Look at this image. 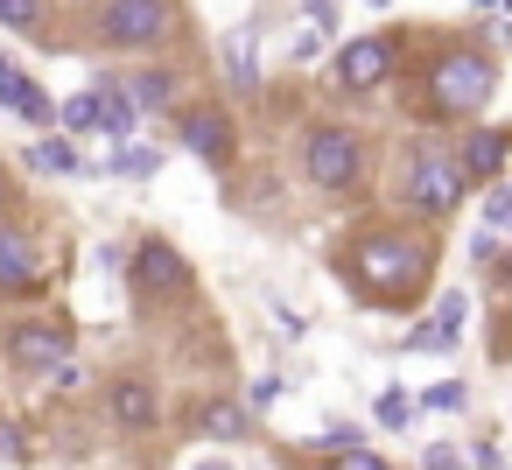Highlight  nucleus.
<instances>
[{
	"label": "nucleus",
	"instance_id": "obj_4",
	"mask_svg": "<svg viewBox=\"0 0 512 470\" xmlns=\"http://www.w3.org/2000/svg\"><path fill=\"white\" fill-rule=\"evenodd\" d=\"M85 43L106 57H162L183 43V0H99L85 15Z\"/></svg>",
	"mask_w": 512,
	"mask_h": 470
},
{
	"label": "nucleus",
	"instance_id": "obj_12",
	"mask_svg": "<svg viewBox=\"0 0 512 470\" xmlns=\"http://www.w3.org/2000/svg\"><path fill=\"white\" fill-rule=\"evenodd\" d=\"M463 323H470V295H463V288H442L435 309L414 316L393 351H400V358H449V351H463Z\"/></svg>",
	"mask_w": 512,
	"mask_h": 470
},
{
	"label": "nucleus",
	"instance_id": "obj_7",
	"mask_svg": "<svg viewBox=\"0 0 512 470\" xmlns=\"http://www.w3.org/2000/svg\"><path fill=\"white\" fill-rule=\"evenodd\" d=\"M127 288H134V302H148V309H169V302H190V288H197V267L183 260V246H169V239H134V253H127Z\"/></svg>",
	"mask_w": 512,
	"mask_h": 470
},
{
	"label": "nucleus",
	"instance_id": "obj_8",
	"mask_svg": "<svg viewBox=\"0 0 512 470\" xmlns=\"http://www.w3.org/2000/svg\"><path fill=\"white\" fill-rule=\"evenodd\" d=\"M50 239L36 232V225H22V218H0V302H36L43 288H50V253H43Z\"/></svg>",
	"mask_w": 512,
	"mask_h": 470
},
{
	"label": "nucleus",
	"instance_id": "obj_38",
	"mask_svg": "<svg viewBox=\"0 0 512 470\" xmlns=\"http://www.w3.org/2000/svg\"><path fill=\"white\" fill-rule=\"evenodd\" d=\"M288 470H323V463H288Z\"/></svg>",
	"mask_w": 512,
	"mask_h": 470
},
{
	"label": "nucleus",
	"instance_id": "obj_29",
	"mask_svg": "<svg viewBox=\"0 0 512 470\" xmlns=\"http://www.w3.org/2000/svg\"><path fill=\"white\" fill-rule=\"evenodd\" d=\"M0 456H8V463H29V456H36L29 428H22V421H8V414H0Z\"/></svg>",
	"mask_w": 512,
	"mask_h": 470
},
{
	"label": "nucleus",
	"instance_id": "obj_11",
	"mask_svg": "<svg viewBox=\"0 0 512 470\" xmlns=\"http://www.w3.org/2000/svg\"><path fill=\"white\" fill-rule=\"evenodd\" d=\"M176 148L211 162V169H232L239 155V120L218 106V99H197V106H176Z\"/></svg>",
	"mask_w": 512,
	"mask_h": 470
},
{
	"label": "nucleus",
	"instance_id": "obj_32",
	"mask_svg": "<svg viewBox=\"0 0 512 470\" xmlns=\"http://www.w3.org/2000/svg\"><path fill=\"white\" fill-rule=\"evenodd\" d=\"M491 302H512V246H505L498 267H491Z\"/></svg>",
	"mask_w": 512,
	"mask_h": 470
},
{
	"label": "nucleus",
	"instance_id": "obj_21",
	"mask_svg": "<svg viewBox=\"0 0 512 470\" xmlns=\"http://www.w3.org/2000/svg\"><path fill=\"white\" fill-rule=\"evenodd\" d=\"M372 421H379V428H393V435H400V428H414V421H421V400H414V393H407V386H386V393H379V400H372Z\"/></svg>",
	"mask_w": 512,
	"mask_h": 470
},
{
	"label": "nucleus",
	"instance_id": "obj_36",
	"mask_svg": "<svg viewBox=\"0 0 512 470\" xmlns=\"http://www.w3.org/2000/svg\"><path fill=\"white\" fill-rule=\"evenodd\" d=\"M190 470H239V463H232V456H197Z\"/></svg>",
	"mask_w": 512,
	"mask_h": 470
},
{
	"label": "nucleus",
	"instance_id": "obj_15",
	"mask_svg": "<svg viewBox=\"0 0 512 470\" xmlns=\"http://www.w3.org/2000/svg\"><path fill=\"white\" fill-rule=\"evenodd\" d=\"M183 428H197V435H211V442H246V435H253V407H246L239 393H204V400H190Z\"/></svg>",
	"mask_w": 512,
	"mask_h": 470
},
{
	"label": "nucleus",
	"instance_id": "obj_14",
	"mask_svg": "<svg viewBox=\"0 0 512 470\" xmlns=\"http://www.w3.org/2000/svg\"><path fill=\"white\" fill-rule=\"evenodd\" d=\"M120 92L134 99V113H176L183 106V71L162 64V57H148V64L120 71Z\"/></svg>",
	"mask_w": 512,
	"mask_h": 470
},
{
	"label": "nucleus",
	"instance_id": "obj_30",
	"mask_svg": "<svg viewBox=\"0 0 512 470\" xmlns=\"http://www.w3.org/2000/svg\"><path fill=\"white\" fill-rule=\"evenodd\" d=\"M463 253H470V267H484V274H491V267H498V253H505V239H498V232H484V225H477V232H470V246H463Z\"/></svg>",
	"mask_w": 512,
	"mask_h": 470
},
{
	"label": "nucleus",
	"instance_id": "obj_10",
	"mask_svg": "<svg viewBox=\"0 0 512 470\" xmlns=\"http://www.w3.org/2000/svg\"><path fill=\"white\" fill-rule=\"evenodd\" d=\"M449 155H456V169H463L470 190L505 183V162H512V120H470V127H456V134H449Z\"/></svg>",
	"mask_w": 512,
	"mask_h": 470
},
{
	"label": "nucleus",
	"instance_id": "obj_13",
	"mask_svg": "<svg viewBox=\"0 0 512 470\" xmlns=\"http://www.w3.org/2000/svg\"><path fill=\"white\" fill-rule=\"evenodd\" d=\"M99 400H106V421H113L120 435H155V428L169 421V407H162V386H155L148 372H113Z\"/></svg>",
	"mask_w": 512,
	"mask_h": 470
},
{
	"label": "nucleus",
	"instance_id": "obj_35",
	"mask_svg": "<svg viewBox=\"0 0 512 470\" xmlns=\"http://www.w3.org/2000/svg\"><path fill=\"white\" fill-rule=\"evenodd\" d=\"M15 197H22V190H15V176L0 169V218H8V204H15Z\"/></svg>",
	"mask_w": 512,
	"mask_h": 470
},
{
	"label": "nucleus",
	"instance_id": "obj_9",
	"mask_svg": "<svg viewBox=\"0 0 512 470\" xmlns=\"http://www.w3.org/2000/svg\"><path fill=\"white\" fill-rule=\"evenodd\" d=\"M0 358H8V372H50L78 358V330L71 316H15L8 337H0Z\"/></svg>",
	"mask_w": 512,
	"mask_h": 470
},
{
	"label": "nucleus",
	"instance_id": "obj_17",
	"mask_svg": "<svg viewBox=\"0 0 512 470\" xmlns=\"http://www.w3.org/2000/svg\"><path fill=\"white\" fill-rule=\"evenodd\" d=\"M92 92H99V106H106V113H99V134L127 148V141L141 134V113H134V99L120 92V71H99V78H92Z\"/></svg>",
	"mask_w": 512,
	"mask_h": 470
},
{
	"label": "nucleus",
	"instance_id": "obj_26",
	"mask_svg": "<svg viewBox=\"0 0 512 470\" xmlns=\"http://www.w3.org/2000/svg\"><path fill=\"white\" fill-rule=\"evenodd\" d=\"M358 442H365V435H358V421H330L309 449H316V456H337V449H358Z\"/></svg>",
	"mask_w": 512,
	"mask_h": 470
},
{
	"label": "nucleus",
	"instance_id": "obj_31",
	"mask_svg": "<svg viewBox=\"0 0 512 470\" xmlns=\"http://www.w3.org/2000/svg\"><path fill=\"white\" fill-rule=\"evenodd\" d=\"M421 470H470V456H463L456 442H435V449L421 456Z\"/></svg>",
	"mask_w": 512,
	"mask_h": 470
},
{
	"label": "nucleus",
	"instance_id": "obj_3",
	"mask_svg": "<svg viewBox=\"0 0 512 470\" xmlns=\"http://www.w3.org/2000/svg\"><path fill=\"white\" fill-rule=\"evenodd\" d=\"M470 197L456 155H449V134L442 127H414L400 148H393V176H386V211L400 225H442L456 218V204Z\"/></svg>",
	"mask_w": 512,
	"mask_h": 470
},
{
	"label": "nucleus",
	"instance_id": "obj_19",
	"mask_svg": "<svg viewBox=\"0 0 512 470\" xmlns=\"http://www.w3.org/2000/svg\"><path fill=\"white\" fill-rule=\"evenodd\" d=\"M162 169V148H148V141H127V148H113L92 176H120V183H148Z\"/></svg>",
	"mask_w": 512,
	"mask_h": 470
},
{
	"label": "nucleus",
	"instance_id": "obj_16",
	"mask_svg": "<svg viewBox=\"0 0 512 470\" xmlns=\"http://www.w3.org/2000/svg\"><path fill=\"white\" fill-rule=\"evenodd\" d=\"M218 78H225V92L260 99V29H253V22L218 43Z\"/></svg>",
	"mask_w": 512,
	"mask_h": 470
},
{
	"label": "nucleus",
	"instance_id": "obj_40",
	"mask_svg": "<svg viewBox=\"0 0 512 470\" xmlns=\"http://www.w3.org/2000/svg\"><path fill=\"white\" fill-rule=\"evenodd\" d=\"M85 8H99V0H85Z\"/></svg>",
	"mask_w": 512,
	"mask_h": 470
},
{
	"label": "nucleus",
	"instance_id": "obj_23",
	"mask_svg": "<svg viewBox=\"0 0 512 470\" xmlns=\"http://www.w3.org/2000/svg\"><path fill=\"white\" fill-rule=\"evenodd\" d=\"M421 400V414H463L470 407V379H435L428 393H414Z\"/></svg>",
	"mask_w": 512,
	"mask_h": 470
},
{
	"label": "nucleus",
	"instance_id": "obj_5",
	"mask_svg": "<svg viewBox=\"0 0 512 470\" xmlns=\"http://www.w3.org/2000/svg\"><path fill=\"white\" fill-rule=\"evenodd\" d=\"M302 183L316 197H365L372 190V155L351 120H309L302 127Z\"/></svg>",
	"mask_w": 512,
	"mask_h": 470
},
{
	"label": "nucleus",
	"instance_id": "obj_27",
	"mask_svg": "<svg viewBox=\"0 0 512 470\" xmlns=\"http://www.w3.org/2000/svg\"><path fill=\"white\" fill-rule=\"evenodd\" d=\"M491 365H512V302H491Z\"/></svg>",
	"mask_w": 512,
	"mask_h": 470
},
{
	"label": "nucleus",
	"instance_id": "obj_39",
	"mask_svg": "<svg viewBox=\"0 0 512 470\" xmlns=\"http://www.w3.org/2000/svg\"><path fill=\"white\" fill-rule=\"evenodd\" d=\"M498 8H505V15H512V0H498Z\"/></svg>",
	"mask_w": 512,
	"mask_h": 470
},
{
	"label": "nucleus",
	"instance_id": "obj_33",
	"mask_svg": "<svg viewBox=\"0 0 512 470\" xmlns=\"http://www.w3.org/2000/svg\"><path fill=\"white\" fill-rule=\"evenodd\" d=\"M302 8H309V29H316V36L337 29V0H302Z\"/></svg>",
	"mask_w": 512,
	"mask_h": 470
},
{
	"label": "nucleus",
	"instance_id": "obj_20",
	"mask_svg": "<svg viewBox=\"0 0 512 470\" xmlns=\"http://www.w3.org/2000/svg\"><path fill=\"white\" fill-rule=\"evenodd\" d=\"M0 29H8V36H43V43H50V0H0Z\"/></svg>",
	"mask_w": 512,
	"mask_h": 470
},
{
	"label": "nucleus",
	"instance_id": "obj_6",
	"mask_svg": "<svg viewBox=\"0 0 512 470\" xmlns=\"http://www.w3.org/2000/svg\"><path fill=\"white\" fill-rule=\"evenodd\" d=\"M407 43H414V36H400V29L351 36V43L330 57V92H344V99H372V92H386L393 78H407Z\"/></svg>",
	"mask_w": 512,
	"mask_h": 470
},
{
	"label": "nucleus",
	"instance_id": "obj_1",
	"mask_svg": "<svg viewBox=\"0 0 512 470\" xmlns=\"http://www.w3.org/2000/svg\"><path fill=\"white\" fill-rule=\"evenodd\" d=\"M435 267H442V239L400 218H365L337 246V281L365 309H421L435 288Z\"/></svg>",
	"mask_w": 512,
	"mask_h": 470
},
{
	"label": "nucleus",
	"instance_id": "obj_37",
	"mask_svg": "<svg viewBox=\"0 0 512 470\" xmlns=\"http://www.w3.org/2000/svg\"><path fill=\"white\" fill-rule=\"evenodd\" d=\"M365 8H372V15H386V8H393V0H365Z\"/></svg>",
	"mask_w": 512,
	"mask_h": 470
},
{
	"label": "nucleus",
	"instance_id": "obj_25",
	"mask_svg": "<svg viewBox=\"0 0 512 470\" xmlns=\"http://www.w3.org/2000/svg\"><path fill=\"white\" fill-rule=\"evenodd\" d=\"M484 232L512 239V183H491V190H484Z\"/></svg>",
	"mask_w": 512,
	"mask_h": 470
},
{
	"label": "nucleus",
	"instance_id": "obj_24",
	"mask_svg": "<svg viewBox=\"0 0 512 470\" xmlns=\"http://www.w3.org/2000/svg\"><path fill=\"white\" fill-rule=\"evenodd\" d=\"M85 379H92V372H85V358H64V365H50V372H43V393H50V400H64V393H85Z\"/></svg>",
	"mask_w": 512,
	"mask_h": 470
},
{
	"label": "nucleus",
	"instance_id": "obj_22",
	"mask_svg": "<svg viewBox=\"0 0 512 470\" xmlns=\"http://www.w3.org/2000/svg\"><path fill=\"white\" fill-rule=\"evenodd\" d=\"M99 113H106V106H99V92L85 85V92H71V99L57 106V127H64V134H99Z\"/></svg>",
	"mask_w": 512,
	"mask_h": 470
},
{
	"label": "nucleus",
	"instance_id": "obj_2",
	"mask_svg": "<svg viewBox=\"0 0 512 470\" xmlns=\"http://www.w3.org/2000/svg\"><path fill=\"white\" fill-rule=\"evenodd\" d=\"M407 78H414V113H421V127L456 134V127H470V120L491 106V92H498V57H491L484 43L435 36V43L421 50V64H407Z\"/></svg>",
	"mask_w": 512,
	"mask_h": 470
},
{
	"label": "nucleus",
	"instance_id": "obj_18",
	"mask_svg": "<svg viewBox=\"0 0 512 470\" xmlns=\"http://www.w3.org/2000/svg\"><path fill=\"white\" fill-rule=\"evenodd\" d=\"M22 169H36V176H57V183H78V176H92V162L78 155V141H71V134H43V141L22 155Z\"/></svg>",
	"mask_w": 512,
	"mask_h": 470
},
{
	"label": "nucleus",
	"instance_id": "obj_28",
	"mask_svg": "<svg viewBox=\"0 0 512 470\" xmlns=\"http://www.w3.org/2000/svg\"><path fill=\"white\" fill-rule=\"evenodd\" d=\"M323 470H393V463H386L379 449H365V442H358V449H337V456H323Z\"/></svg>",
	"mask_w": 512,
	"mask_h": 470
},
{
	"label": "nucleus",
	"instance_id": "obj_34",
	"mask_svg": "<svg viewBox=\"0 0 512 470\" xmlns=\"http://www.w3.org/2000/svg\"><path fill=\"white\" fill-rule=\"evenodd\" d=\"M267 400H281V379H274V372H267V379H253V386H246V407H267Z\"/></svg>",
	"mask_w": 512,
	"mask_h": 470
}]
</instances>
